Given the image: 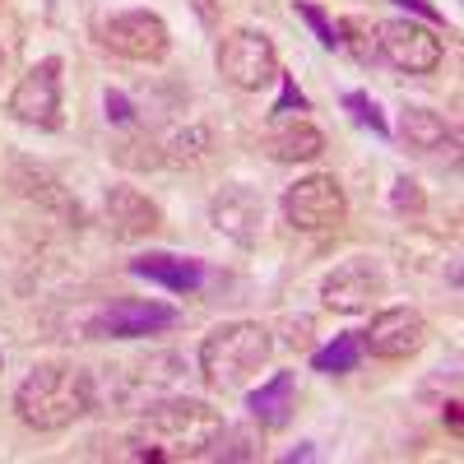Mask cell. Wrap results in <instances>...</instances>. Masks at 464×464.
<instances>
[{
    "instance_id": "obj_7",
    "label": "cell",
    "mask_w": 464,
    "mask_h": 464,
    "mask_svg": "<svg viewBox=\"0 0 464 464\" xmlns=\"http://www.w3.org/2000/svg\"><path fill=\"white\" fill-rule=\"evenodd\" d=\"M98 43L121 61L163 65L172 52V28L159 10H116L98 24Z\"/></svg>"
},
{
    "instance_id": "obj_30",
    "label": "cell",
    "mask_w": 464,
    "mask_h": 464,
    "mask_svg": "<svg viewBox=\"0 0 464 464\" xmlns=\"http://www.w3.org/2000/svg\"><path fill=\"white\" fill-rule=\"evenodd\" d=\"M0 367H5V353H0Z\"/></svg>"
},
{
    "instance_id": "obj_20",
    "label": "cell",
    "mask_w": 464,
    "mask_h": 464,
    "mask_svg": "<svg viewBox=\"0 0 464 464\" xmlns=\"http://www.w3.org/2000/svg\"><path fill=\"white\" fill-rule=\"evenodd\" d=\"M334 28H339V52H348L358 65L381 61L376 56V24L367 14H343V19H334Z\"/></svg>"
},
{
    "instance_id": "obj_11",
    "label": "cell",
    "mask_w": 464,
    "mask_h": 464,
    "mask_svg": "<svg viewBox=\"0 0 464 464\" xmlns=\"http://www.w3.org/2000/svg\"><path fill=\"white\" fill-rule=\"evenodd\" d=\"M172 325H181L177 306H168L159 297H116L84 330H89V339H140V334L172 330Z\"/></svg>"
},
{
    "instance_id": "obj_29",
    "label": "cell",
    "mask_w": 464,
    "mask_h": 464,
    "mask_svg": "<svg viewBox=\"0 0 464 464\" xmlns=\"http://www.w3.org/2000/svg\"><path fill=\"white\" fill-rule=\"evenodd\" d=\"M459 422H464V418H459V400H450V404H446V428H450L455 437H459Z\"/></svg>"
},
{
    "instance_id": "obj_27",
    "label": "cell",
    "mask_w": 464,
    "mask_h": 464,
    "mask_svg": "<svg viewBox=\"0 0 464 464\" xmlns=\"http://www.w3.org/2000/svg\"><path fill=\"white\" fill-rule=\"evenodd\" d=\"M400 10H409V19H422V24H441V10L432 0H395Z\"/></svg>"
},
{
    "instance_id": "obj_6",
    "label": "cell",
    "mask_w": 464,
    "mask_h": 464,
    "mask_svg": "<svg viewBox=\"0 0 464 464\" xmlns=\"http://www.w3.org/2000/svg\"><path fill=\"white\" fill-rule=\"evenodd\" d=\"M5 111L28 130H61L65 126V84H61V56H43L33 61L19 84L5 98Z\"/></svg>"
},
{
    "instance_id": "obj_13",
    "label": "cell",
    "mask_w": 464,
    "mask_h": 464,
    "mask_svg": "<svg viewBox=\"0 0 464 464\" xmlns=\"http://www.w3.org/2000/svg\"><path fill=\"white\" fill-rule=\"evenodd\" d=\"M209 223H214V232H223L227 242L256 246L265 237V196L251 190V186H242V181H232L209 200Z\"/></svg>"
},
{
    "instance_id": "obj_8",
    "label": "cell",
    "mask_w": 464,
    "mask_h": 464,
    "mask_svg": "<svg viewBox=\"0 0 464 464\" xmlns=\"http://www.w3.org/2000/svg\"><path fill=\"white\" fill-rule=\"evenodd\" d=\"M376 56L400 74H437L446 61V37L422 19H385L376 24Z\"/></svg>"
},
{
    "instance_id": "obj_24",
    "label": "cell",
    "mask_w": 464,
    "mask_h": 464,
    "mask_svg": "<svg viewBox=\"0 0 464 464\" xmlns=\"http://www.w3.org/2000/svg\"><path fill=\"white\" fill-rule=\"evenodd\" d=\"M391 209L404 214V218L428 214V190H422L413 177H395V186H391Z\"/></svg>"
},
{
    "instance_id": "obj_15",
    "label": "cell",
    "mask_w": 464,
    "mask_h": 464,
    "mask_svg": "<svg viewBox=\"0 0 464 464\" xmlns=\"http://www.w3.org/2000/svg\"><path fill=\"white\" fill-rule=\"evenodd\" d=\"M260 153L275 163H316L325 153V135L306 116H275V126L260 135Z\"/></svg>"
},
{
    "instance_id": "obj_22",
    "label": "cell",
    "mask_w": 464,
    "mask_h": 464,
    "mask_svg": "<svg viewBox=\"0 0 464 464\" xmlns=\"http://www.w3.org/2000/svg\"><path fill=\"white\" fill-rule=\"evenodd\" d=\"M339 107L353 116V121L362 126V130H372V135H381V140H391V121H385V111H381V102L367 93V89H348L343 98H339Z\"/></svg>"
},
{
    "instance_id": "obj_21",
    "label": "cell",
    "mask_w": 464,
    "mask_h": 464,
    "mask_svg": "<svg viewBox=\"0 0 464 464\" xmlns=\"http://www.w3.org/2000/svg\"><path fill=\"white\" fill-rule=\"evenodd\" d=\"M256 455H260L256 422H251V428H232V422H223V432L214 437L205 459H256Z\"/></svg>"
},
{
    "instance_id": "obj_12",
    "label": "cell",
    "mask_w": 464,
    "mask_h": 464,
    "mask_svg": "<svg viewBox=\"0 0 464 464\" xmlns=\"http://www.w3.org/2000/svg\"><path fill=\"white\" fill-rule=\"evenodd\" d=\"M391 140H400L413 159H428V163H455L459 159V130L441 111L422 107V102H409L400 111V121L391 126Z\"/></svg>"
},
{
    "instance_id": "obj_1",
    "label": "cell",
    "mask_w": 464,
    "mask_h": 464,
    "mask_svg": "<svg viewBox=\"0 0 464 464\" xmlns=\"http://www.w3.org/2000/svg\"><path fill=\"white\" fill-rule=\"evenodd\" d=\"M223 413L209 400H190V395H172V400H149L135 432L121 437L116 459H149V464H168V459H205L214 437L223 432Z\"/></svg>"
},
{
    "instance_id": "obj_14",
    "label": "cell",
    "mask_w": 464,
    "mask_h": 464,
    "mask_svg": "<svg viewBox=\"0 0 464 464\" xmlns=\"http://www.w3.org/2000/svg\"><path fill=\"white\" fill-rule=\"evenodd\" d=\"M102 214H107V227L126 242H140V237H153L163 227V209L159 200H149L140 186H111L107 200H102Z\"/></svg>"
},
{
    "instance_id": "obj_9",
    "label": "cell",
    "mask_w": 464,
    "mask_h": 464,
    "mask_svg": "<svg viewBox=\"0 0 464 464\" xmlns=\"http://www.w3.org/2000/svg\"><path fill=\"white\" fill-rule=\"evenodd\" d=\"M428 339H432V325L418 306H381L367 321V330H358L362 358H376V362H409L428 348Z\"/></svg>"
},
{
    "instance_id": "obj_19",
    "label": "cell",
    "mask_w": 464,
    "mask_h": 464,
    "mask_svg": "<svg viewBox=\"0 0 464 464\" xmlns=\"http://www.w3.org/2000/svg\"><path fill=\"white\" fill-rule=\"evenodd\" d=\"M358 367H362V343H358V330L334 334L330 343H321L316 353H312V372H321V376H348V372H358Z\"/></svg>"
},
{
    "instance_id": "obj_17",
    "label": "cell",
    "mask_w": 464,
    "mask_h": 464,
    "mask_svg": "<svg viewBox=\"0 0 464 464\" xmlns=\"http://www.w3.org/2000/svg\"><path fill=\"white\" fill-rule=\"evenodd\" d=\"M130 275L135 279H149V284H159L168 293H196L205 284V260L196 256H172V251H144L135 256L130 265Z\"/></svg>"
},
{
    "instance_id": "obj_23",
    "label": "cell",
    "mask_w": 464,
    "mask_h": 464,
    "mask_svg": "<svg viewBox=\"0 0 464 464\" xmlns=\"http://www.w3.org/2000/svg\"><path fill=\"white\" fill-rule=\"evenodd\" d=\"M293 14L312 28V37L325 52H339V28H334V14L325 5H316V0H293Z\"/></svg>"
},
{
    "instance_id": "obj_28",
    "label": "cell",
    "mask_w": 464,
    "mask_h": 464,
    "mask_svg": "<svg viewBox=\"0 0 464 464\" xmlns=\"http://www.w3.org/2000/svg\"><path fill=\"white\" fill-rule=\"evenodd\" d=\"M284 459H288V464H297V459H316V446H312V441H302V446H293Z\"/></svg>"
},
{
    "instance_id": "obj_2",
    "label": "cell",
    "mask_w": 464,
    "mask_h": 464,
    "mask_svg": "<svg viewBox=\"0 0 464 464\" xmlns=\"http://www.w3.org/2000/svg\"><path fill=\"white\" fill-rule=\"evenodd\" d=\"M98 409V381L80 362H37L14 391V413L33 432H65Z\"/></svg>"
},
{
    "instance_id": "obj_26",
    "label": "cell",
    "mask_w": 464,
    "mask_h": 464,
    "mask_svg": "<svg viewBox=\"0 0 464 464\" xmlns=\"http://www.w3.org/2000/svg\"><path fill=\"white\" fill-rule=\"evenodd\" d=\"M102 107H107V121L111 126H135V102L121 89H107L102 93Z\"/></svg>"
},
{
    "instance_id": "obj_31",
    "label": "cell",
    "mask_w": 464,
    "mask_h": 464,
    "mask_svg": "<svg viewBox=\"0 0 464 464\" xmlns=\"http://www.w3.org/2000/svg\"><path fill=\"white\" fill-rule=\"evenodd\" d=\"M0 65H5V52H0Z\"/></svg>"
},
{
    "instance_id": "obj_25",
    "label": "cell",
    "mask_w": 464,
    "mask_h": 464,
    "mask_svg": "<svg viewBox=\"0 0 464 464\" xmlns=\"http://www.w3.org/2000/svg\"><path fill=\"white\" fill-rule=\"evenodd\" d=\"M275 116H293V111H312V102H306V93L297 89L293 74H279V102L269 107Z\"/></svg>"
},
{
    "instance_id": "obj_16",
    "label": "cell",
    "mask_w": 464,
    "mask_h": 464,
    "mask_svg": "<svg viewBox=\"0 0 464 464\" xmlns=\"http://www.w3.org/2000/svg\"><path fill=\"white\" fill-rule=\"evenodd\" d=\"M293 409H297V372H275V376L260 381L256 391L246 395V418L256 422L260 432L288 428Z\"/></svg>"
},
{
    "instance_id": "obj_3",
    "label": "cell",
    "mask_w": 464,
    "mask_h": 464,
    "mask_svg": "<svg viewBox=\"0 0 464 464\" xmlns=\"http://www.w3.org/2000/svg\"><path fill=\"white\" fill-rule=\"evenodd\" d=\"M269 358H275V334H269L260 321H223L196 348L200 381L209 385L214 395L242 391L251 376H260V367Z\"/></svg>"
},
{
    "instance_id": "obj_5",
    "label": "cell",
    "mask_w": 464,
    "mask_h": 464,
    "mask_svg": "<svg viewBox=\"0 0 464 464\" xmlns=\"http://www.w3.org/2000/svg\"><path fill=\"white\" fill-rule=\"evenodd\" d=\"M284 223L306 237H325L348 223V190L334 172H306L293 186H284Z\"/></svg>"
},
{
    "instance_id": "obj_4",
    "label": "cell",
    "mask_w": 464,
    "mask_h": 464,
    "mask_svg": "<svg viewBox=\"0 0 464 464\" xmlns=\"http://www.w3.org/2000/svg\"><path fill=\"white\" fill-rule=\"evenodd\" d=\"M214 65L223 74V84H232L237 93H260L269 84H279V47L265 28H227L218 37V52Z\"/></svg>"
},
{
    "instance_id": "obj_10",
    "label": "cell",
    "mask_w": 464,
    "mask_h": 464,
    "mask_svg": "<svg viewBox=\"0 0 464 464\" xmlns=\"http://www.w3.org/2000/svg\"><path fill=\"white\" fill-rule=\"evenodd\" d=\"M391 293V279H385L381 260L372 256H353V260H339L330 275L321 279V302L339 316H358L372 312V306Z\"/></svg>"
},
{
    "instance_id": "obj_18",
    "label": "cell",
    "mask_w": 464,
    "mask_h": 464,
    "mask_svg": "<svg viewBox=\"0 0 464 464\" xmlns=\"http://www.w3.org/2000/svg\"><path fill=\"white\" fill-rule=\"evenodd\" d=\"M209 153H214L209 126H181L163 140V168H200Z\"/></svg>"
}]
</instances>
